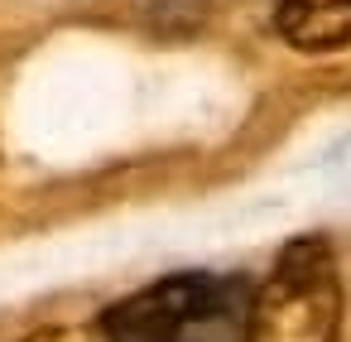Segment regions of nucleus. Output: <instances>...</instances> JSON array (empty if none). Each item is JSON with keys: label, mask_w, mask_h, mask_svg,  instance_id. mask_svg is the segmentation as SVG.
<instances>
[{"label": "nucleus", "mask_w": 351, "mask_h": 342, "mask_svg": "<svg viewBox=\"0 0 351 342\" xmlns=\"http://www.w3.org/2000/svg\"><path fill=\"white\" fill-rule=\"evenodd\" d=\"M255 284L245 275H164L101 313L106 342H245Z\"/></svg>", "instance_id": "obj_1"}, {"label": "nucleus", "mask_w": 351, "mask_h": 342, "mask_svg": "<svg viewBox=\"0 0 351 342\" xmlns=\"http://www.w3.org/2000/svg\"><path fill=\"white\" fill-rule=\"evenodd\" d=\"M341 265L327 236H293L255 284L245 342H341Z\"/></svg>", "instance_id": "obj_2"}, {"label": "nucleus", "mask_w": 351, "mask_h": 342, "mask_svg": "<svg viewBox=\"0 0 351 342\" xmlns=\"http://www.w3.org/2000/svg\"><path fill=\"white\" fill-rule=\"evenodd\" d=\"M274 30L298 54H341L351 49V0H279Z\"/></svg>", "instance_id": "obj_3"}, {"label": "nucleus", "mask_w": 351, "mask_h": 342, "mask_svg": "<svg viewBox=\"0 0 351 342\" xmlns=\"http://www.w3.org/2000/svg\"><path fill=\"white\" fill-rule=\"evenodd\" d=\"M25 342H82L73 328H39V332H29Z\"/></svg>", "instance_id": "obj_4"}]
</instances>
